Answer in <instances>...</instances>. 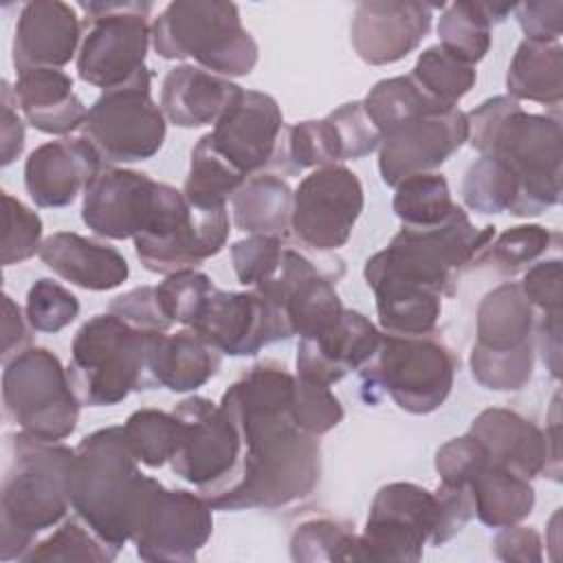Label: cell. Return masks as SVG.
<instances>
[{"label":"cell","mask_w":563,"mask_h":563,"mask_svg":"<svg viewBox=\"0 0 563 563\" xmlns=\"http://www.w3.org/2000/svg\"><path fill=\"white\" fill-rule=\"evenodd\" d=\"M295 376L275 361L246 369L222 394L220 407L240 433L233 471L200 495L216 510H275L306 499L321 479L317 435L297 427L290 413Z\"/></svg>","instance_id":"cell-1"},{"label":"cell","mask_w":563,"mask_h":563,"mask_svg":"<svg viewBox=\"0 0 563 563\" xmlns=\"http://www.w3.org/2000/svg\"><path fill=\"white\" fill-rule=\"evenodd\" d=\"M468 143L482 154L501 161L519 183L510 209L530 218L561 202L563 132L559 114L526 112L508 95L486 99L466 114Z\"/></svg>","instance_id":"cell-2"},{"label":"cell","mask_w":563,"mask_h":563,"mask_svg":"<svg viewBox=\"0 0 563 563\" xmlns=\"http://www.w3.org/2000/svg\"><path fill=\"white\" fill-rule=\"evenodd\" d=\"M136 462L123 427H106L77 444L66 477L70 508L114 552L132 541L152 484Z\"/></svg>","instance_id":"cell-3"},{"label":"cell","mask_w":563,"mask_h":563,"mask_svg":"<svg viewBox=\"0 0 563 563\" xmlns=\"http://www.w3.org/2000/svg\"><path fill=\"white\" fill-rule=\"evenodd\" d=\"M75 449L37 440L26 433L7 438V471L2 479L0 559H24L35 537L57 526L68 508L66 477Z\"/></svg>","instance_id":"cell-4"},{"label":"cell","mask_w":563,"mask_h":563,"mask_svg":"<svg viewBox=\"0 0 563 563\" xmlns=\"http://www.w3.org/2000/svg\"><path fill=\"white\" fill-rule=\"evenodd\" d=\"M495 238V227L477 229L462 207L435 227H402L363 268L365 282L389 279L418 290L451 297L457 275Z\"/></svg>","instance_id":"cell-5"},{"label":"cell","mask_w":563,"mask_h":563,"mask_svg":"<svg viewBox=\"0 0 563 563\" xmlns=\"http://www.w3.org/2000/svg\"><path fill=\"white\" fill-rule=\"evenodd\" d=\"M152 46L163 59H194L227 79L249 75L260 55L238 7L222 0L169 2L152 24Z\"/></svg>","instance_id":"cell-6"},{"label":"cell","mask_w":563,"mask_h":563,"mask_svg":"<svg viewBox=\"0 0 563 563\" xmlns=\"http://www.w3.org/2000/svg\"><path fill=\"white\" fill-rule=\"evenodd\" d=\"M154 334L112 312L88 319L73 339L68 365V378L81 405L112 407L132 391L152 389L147 358Z\"/></svg>","instance_id":"cell-7"},{"label":"cell","mask_w":563,"mask_h":563,"mask_svg":"<svg viewBox=\"0 0 563 563\" xmlns=\"http://www.w3.org/2000/svg\"><path fill=\"white\" fill-rule=\"evenodd\" d=\"M455 369V354L435 336L383 332L376 354L363 365L361 380L367 400L387 394L402 411L424 416L449 398Z\"/></svg>","instance_id":"cell-8"},{"label":"cell","mask_w":563,"mask_h":563,"mask_svg":"<svg viewBox=\"0 0 563 563\" xmlns=\"http://www.w3.org/2000/svg\"><path fill=\"white\" fill-rule=\"evenodd\" d=\"M2 400L7 418L31 438L59 442L77 429L81 400L46 347H29L4 365Z\"/></svg>","instance_id":"cell-9"},{"label":"cell","mask_w":563,"mask_h":563,"mask_svg":"<svg viewBox=\"0 0 563 563\" xmlns=\"http://www.w3.org/2000/svg\"><path fill=\"white\" fill-rule=\"evenodd\" d=\"M79 9L86 13V35L77 55L81 81L106 92L150 73V2H79Z\"/></svg>","instance_id":"cell-10"},{"label":"cell","mask_w":563,"mask_h":563,"mask_svg":"<svg viewBox=\"0 0 563 563\" xmlns=\"http://www.w3.org/2000/svg\"><path fill=\"white\" fill-rule=\"evenodd\" d=\"M229 238V213L222 209H196L183 191L161 183L158 202L150 224L134 238L141 264L158 275L196 271L218 255Z\"/></svg>","instance_id":"cell-11"},{"label":"cell","mask_w":563,"mask_h":563,"mask_svg":"<svg viewBox=\"0 0 563 563\" xmlns=\"http://www.w3.org/2000/svg\"><path fill=\"white\" fill-rule=\"evenodd\" d=\"M152 75L106 90L88 110L84 136L103 161L136 163L152 158L165 141V114L150 95Z\"/></svg>","instance_id":"cell-12"},{"label":"cell","mask_w":563,"mask_h":563,"mask_svg":"<svg viewBox=\"0 0 563 563\" xmlns=\"http://www.w3.org/2000/svg\"><path fill=\"white\" fill-rule=\"evenodd\" d=\"M343 275L341 260H314L303 251L284 244L277 273L255 286L286 317L292 336H317L330 330L343 314L341 297L334 288Z\"/></svg>","instance_id":"cell-13"},{"label":"cell","mask_w":563,"mask_h":563,"mask_svg":"<svg viewBox=\"0 0 563 563\" xmlns=\"http://www.w3.org/2000/svg\"><path fill=\"white\" fill-rule=\"evenodd\" d=\"M435 490L411 482L378 488L361 541L363 561H420L438 528Z\"/></svg>","instance_id":"cell-14"},{"label":"cell","mask_w":563,"mask_h":563,"mask_svg":"<svg viewBox=\"0 0 563 563\" xmlns=\"http://www.w3.org/2000/svg\"><path fill=\"white\" fill-rule=\"evenodd\" d=\"M211 532V506L202 495H194L183 488H165L152 477L132 534L136 554L143 561H194Z\"/></svg>","instance_id":"cell-15"},{"label":"cell","mask_w":563,"mask_h":563,"mask_svg":"<svg viewBox=\"0 0 563 563\" xmlns=\"http://www.w3.org/2000/svg\"><path fill=\"white\" fill-rule=\"evenodd\" d=\"M363 205L358 176L345 165H325L310 172L292 191L290 229L312 251H336L350 240Z\"/></svg>","instance_id":"cell-16"},{"label":"cell","mask_w":563,"mask_h":563,"mask_svg":"<svg viewBox=\"0 0 563 563\" xmlns=\"http://www.w3.org/2000/svg\"><path fill=\"white\" fill-rule=\"evenodd\" d=\"M180 440L172 471L200 493L220 484L238 464L240 433L227 411L205 396H189L174 407Z\"/></svg>","instance_id":"cell-17"},{"label":"cell","mask_w":563,"mask_h":563,"mask_svg":"<svg viewBox=\"0 0 563 563\" xmlns=\"http://www.w3.org/2000/svg\"><path fill=\"white\" fill-rule=\"evenodd\" d=\"M191 330L229 356H253L264 345L292 336L279 308L255 288L231 292L213 286Z\"/></svg>","instance_id":"cell-18"},{"label":"cell","mask_w":563,"mask_h":563,"mask_svg":"<svg viewBox=\"0 0 563 563\" xmlns=\"http://www.w3.org/2000/svg\"><path fill=\"white\" fill-rule=\"evenodd\" d=\"M468 141L466 112L460 108L433 110L402 121L378 145V172L385 185L429 174L446 163Z\"/></svg>","instance_id":"cell-19"},{"label":"cell","mask_w":563,"mask_h":563,"mask_svg":"<svg viewBox=\"0 0 563 563\" xmlns=\"http://www.w3.org/2000/svg\"><path fill=\"white\" fill-rule=\"evenodd\" d=\"M468 431L486 446L493 464L510 468L526 479L543 473L556 482L561 479L559 402L554 407L550 431H543L521 413L501 407L477 413Z\"/></svg>","instance_id":"cell-20"},{"label":"cell","mask_w":563,"mask_h":563,"mask_svg":"<svg viewBox=\"0 0 563 563\" xmlns=\"http://www.w3.org/2000/svg\"><path fill=\"white\" fill-rule=\"evenodd\" d=\"M284 132L279 103L260 90H240L209 132L213 147L246 178L277 158Z\"/></svg>","instance_id":"cell-21"},{"label":"cell","mask_w":563,"mask_h":563,"mask_svg":"<svg viewBox=\"0 0 563 563\" xmlns=\"http://www.w3.org/2000/svg\"><path fill=\"white\" fill-rule=\"evenodd\" d=\"M161 183L143 172L106 167L84 191V224L110 240L136 238L154 216Z\"/></svg>","instance_id":"cell-22"},{"label":"cell","mask_w":563,"mask_h":563,"mask_svg":"<svg viewBox=\"0 0 563 563\" xmlns=\"http://www.w3.org/2000/svg\"><path fill=\"white\" fill-rule=\"evenodd\" d=\"M435 9L413 0L358 2L350 26L356 55L372 66L400 62L427 37Z\"/></svg>","instance_id":"cell-23"},{"label":"cell","mask_w":563,"mask_h":563,"mask_svg":"<svg viewBox=\"0 0 563 563\" xmlns=\"http://www.w3.org/2000/svg\"><path fill=\"white\" fill-rule=\"evenodd\" d=\"M101 154L86 136L48 141L24 163V187L44 209L70 205L101 172Z\"/></svg>","instance_id":"cell-24"},{"label":"cell","mask_w":563,"mask_h":563,"mask_svg":"<svg viewBox=\"0 0 563 563\" xmlns=\"http://www.w3.org/2000/svg\"><path fill=\"white\" fill-rule=\"evenodd\" d=\"M380 339L383 332L365 314L343 310L341 319L330 330L299 339L297 376L330 387L369 363Z\"/></svg>","instance_id":"cell-25"},{"label":"cell","mask_w":563,"mask_h":563,"mask_svg":"<svg viewBox=\"0 0 563 563\" xmlns=\"http://www.w3.org/2000/svg\"><path fill=\"white\" fill-rule=\"evenodd\" d=\"M81 24L75 9L59 0L26 2L13 37L15 73L31 68H59L77 51Z\"/></svg>","instance_id":"cell-26"},{"label":"cell","mask_w":563,"mask_h":563,"mask_svg":"<svg viewBox=\"0 0 563 563\" xmlns=\"http://www.w3.org/2000/svg\"><path fill=\"white\" fill-rule=\"evenodd\" d=\"M37 255L62 279L86 290H112L130 275L128 260L114 246L73 231L48 235Z\"/></svg>","instance_id":"cell-27"},{"label":"cell","mask_w":563,"mask_h":563,"mask_svg":"<svg viewBox=\"0 0 563 563\" xmlns=\"http://www.w3.org/2000/svg\"><path fill=\"white\" fill-rule=\"evenodd\" d=\"M240 90L227 77L200 66L180 64L169 68L163 79L161 110L178 128H200L216 123Z\"/></svg>","instance_id":"cell-28"},{"label":"cell","mask_w":563,"mask_h":563,"mask_svg":"<svg viewBox=\"0 0 563 563\" xmlns=\"http://www.w3.org/2000/svg\"><path fill=\"white\" fill-rule=\"evenodd\" d=\"M15 103L24 119L44 134H68L84 125L88 110L73 90V79L59 68L18 73Z\"/></svg>","instance_id":"cell-29"},{"label":"cell","mask_w":563,"mask_h":563,"mask_svg":"<svg viewBox=\"0 0 563 563\" xmlns=\"http://www.w3.org/2000/svg\"><path fill=\"white\" fill-rule=\"evenodd\" d=\"M220 352L191 328L174 334L156 332L150 347L147 369L152 387L169 391H194L220 369Z\"/></svg>","instance_id":"cell-30"},{"label":"cell","mask_w":563,"mask_h":563,"mask_svg":"<svg viewBox=\"0 0 563 563\" xmlns=\"http://www.w3.org/2000/svg\"><path fill=\"white\" fill-rule=\"evenodd\" d=\"M537 310L519 284L506 282L490 290L477 308V341L484 352H515L534 345Z\"/></svg>","instance_id":"cell-31"},{"label":"cell","mask_w":563,"mask_h":563,"mask_svg":"<svg viewBox=\"0 0 563 563\" xmlns=\"http://www.w3.org/2000/svg\"><path fill=\"white\" fill-rule=\"evenodd\" d=\"M508 97L559 108L563 99V48L559 42L521 40L506 75Z\"/></svg>","instance_id":"cell-32"},{"label":"cell","mask_w":563,"mask_h":563,"mask_svg":"<svg viewBox=\"0 0 563 563\" xmlns=\"http://www.w3.org/2000/svg\"><path fill=\"white\" fill-rule=\"evenodd\" d=\"M233 224L251 235L286 238L292 213V189L275 174L249 176L231 196Z\"/></svg>","instance_id":"cell-33"},{"label":"cell","mask_w":563,"mask_h":563,"mask_svg":"<svg viewBox=\"0 0 563 563\" xmlns=\"http://www.w3.org/2000/svg\"><path fill=\"white\" fill-rule=\"evenodd\" d=\"M468 490L477 519L488 528L519 523L534 508V488L530 479L493 462L468 482Z\"/></svg>","instance_id":"cell-34"},{"label":"cell","mask_w":563,"mask_h":563,"mask_svg":"<svg viewBox=\"0 0 563 563\" xmlns=\"http://www.w3.org/2000/svg\"><path fill=\"white\" fill-rule=\"evenodd\" d=\"M510 11H515V4L451 2L444 7L438 22L440 46L475 66L490 48V26L504 22Z\"/></svg>","instance_id":"cell-35"},{"label":"cell","mask_w":563,"mask_h":563,"mask_svg":"<svg viewBox=\"0 0 563 563\" xmlns=\"http://www.w3.org/2000/svg\"><path fill=\"white\" fill-rule=\"evenodd\" d=\"M246 180L211 143V136L205 134L191 150L189 174L185 178L183 196L196 209H222L227 200L242 187Z\"/></svg>","instance_id":"cell-36"},{"label":"cell","mask_w":563,"mask_h":563,"mask_svg":"<svg viewBox=\"0 0 563 563\" xmlns=\"http://www.w3.org/2000/svg\"><path fill=\"white\" fill-rule=\"evenodd\" d=\"M367 117L376 125V130L387 134L402 121H409L418 114L433 112V110H446L451 106H444L429 97L409 75L407 77H389L378 81L363 101Z\"/></svg>","instance_id":"cell-37"},{"label":"cell","mask_w":563,"mask_h":563,"mask_svg":"<svg viewBox=\"0 0 563 563\" xmlns=\"http://www.w3.org/2000/svg\"><path fill=\"white\" fill-rule=\"evenodd\" d=\"M394 213L400 218L402 227H435L444 222L457 207L451 198L449 183L442 174H416L396 185Z\"/></svg>","instance_id":"cell-38"},{"label":"cell","mask_w":563,"mask_h":563,"mask_svg":"<svg viewBox=\"0 0 563 563\" xmlns=\"http://www.w3.org/2000/svg\"><path fill=\"white\" fill-rule=\"evenodd\" d=\"M429 97L435 101L457 108V101L475 86V66L435 44L420 53L409 75Z\"/></svg>","instance_id":"cell-39"},{"label":"cell","mask_w":563,"mask_h":563,"mask_svg":"<svg viewBox=\"0 0 563 563\" xmlns=\"http://www.w3.org/2000/svg\"><path fill=\"white\" fill-rule=\"evenodd\" d=\"M290 556L295 561H363L354 526L330 517L299 523L290 537Z\"/></svg>","instance_id":"cell-40"},{"label":"cell","mask_w":563,"mask_h":563,"mask_svg":"<svg viewBox=\"0 0 563 563\" xmlns=\"http://www.w3.org/2000/svg\"><path fill=\"white\" fill-rule=\"evenodd\" d=\"M123 433L134 457L150 468H158L169 462L178 449L180 420L174 411L139 409L128 416Z\"/></svg>","instance_id":"cell-41"},{"label":"cell","mask_w":563,"mask_h":563,"mask_svg":"<svg viewBox=\"0 0 563 563\" xmlns=\"http://www.w3.org/2000/svg\"><path fill=\"white\" fill-rule=\"evenodd\" d=\"M556 233L541 224H519L493 238L471 266H486L499 275H515L530 262L539 260L552 244Z\"/></svg>","instance_id":"cell-42"},{"label":"cell","mask_w":563,"mask_h":563,"mask_svg":"<svg viewBox=\"0 0 563 563\" xmlns=\"http://www.w3.org/2000/svg\"><path fill=\"white\" fill-rule=\"evenodd\" d=\"M517 196L519 183L515 174L493 156H479L464 174L462 198L477 213H510Z\"/></svg>","instance_id":"cell-43"},{"label":"cell","mask_w":563,"mask_h":563,"mask_svg":"<svg viewBox=\"0 0 563 563\" xmlns=\"http://www.w3.org/2000/svg\"><path fill=\"white\" fill-rule=\"evenodd\" d=\"M119 552L106 545L79 517L66 519L51 537L35 543L22 561L46 563V561H114Z\"/></svg>","instance_id":"cell-44"},{"label":"cell","mask_w":563,"mask_h":563,"mask_svg":"<svg viewBox=\"0 0 563 563\" xmlns=\"http://www.w3.org/2000/svg\"><path fill=\"white\" fill-rule=\"evenodd\" d=\"M277 158H282L277 165H282L286 172L339 165L341 161L328 119L290 125L286 130V139L279 143Z\"/></svg>","instance_id":"cell-45"},{"label":"cell","mask_w":563,"mask_h":563,"mask_svg":"<svg viewBox=\"0 0 563 563\" xmlns=\"http://www.w3.org/2000/svg\"><path fill=\"white\" fill-rule=\"evenodd\" d=\"M537 347H523L515 352H484L473 347L471 372L473 378L493 391H517L528 385L534 369Z\"/></svg>","instance_id":"cell-46"},{"label":"cell","mask_w":563,"mask_h":563,"mask_svg":"<svg viewBox=\"0 0 563 563\" xmlns=\"http://www.w3.org/2000/svg\"><path fill=\"white\" fill-rule=\"evenodd\" d=\"M211 290L213 282L209 275L200 271H180L167 275L165 282L156 286V299L163 314L172 323H183L191 328Z\"/></svg>","instance_id":"cell-47"},{"label":"cell","mask_w":563,"mask_h":563,"mask_svg":"<svg viewBox=\"0 0 563 563\" xmlns=\"http://www.w3.org/2000/svg\"><path fill=\"white\" fill-rule=\"evenodd\" d=\"M26 321L35 332L55 334L79 314V299L53 279H37L26 295Z\"/></svg>","instance_id":"cell-48"},{"label":"cell","mask_w":563,"mask_h":563,"mask_svg":"<svg viewBox=\"0 0 563 563\" xmlns=\"http://www.w3.org/2000/svg\"><path fill=\"white\" fill-rule=\"evenodd\" d=\"M292 420L310 435H323L343 420V405L325 385L308 383L295 376V394L290 405Z\"/></svg>","instance_id":"cell-49"},{"label":"cell","mask_w":563,"mask_h":563,"mask_svg":"<svg viewBox=\"0 0 563 563\" xmlns=\"http://www.w3.org/2000/svg\"><path fill=\"white\" fill-rule=\"evenodd\" d=\"M328 123L334 134L339 161H354L372 154L380 145V132L365 112L363 101H350L330 112Z\"/></svg>","instance_id":"cell-50"},{"label":"cell","mask_w":563,"mask_h":563,"mask_svg":"<svg viewBox=\"0 0 563 563\" xmlns=\"http://www.w3.org/2000/svg\"><path fill=\"white\" fill-rule=\"evenodd\" d=\"M4 205V235H2V264H20L42 246V220L35 211L22 205L11 194H2Z\"/></svg>","instance_id":"cell-51"},{"label":"cell","mask_w":563,"mask_h":563,"mask_svg":"<svg viewBox=\"0 0 563 563\" xmlns=\"http://www.w3.org/2000/svg\"><path fill=\"white\" fill-rule=\"evenodd\" d=\"M284 238L279 235H249L231 246V262L240 284L260 286L268 282L282 262Z\"/></svg>","instance_id":"cell-52"},{"label":"cell","mask_w":563,"mask_h":563,"mask_svg":"<svg viewBox=\"0 0 563 563\" xmlns=\"http://www.w3.org/2000/svg\"><path fill=\"white\" fill-rule=\"evenodd\" d=\"M488 462L486 446L471 431L444 442L435 453V471L444 484L468 486Z\"/></svg>","instance_id":"cell-53"},{"label":"cell","mask_w":563,"mask_h":563,"mask_svg":"<svg viewBox=\"0 0 563 563\" xmlns=\"http://www.w3.org/2000/svg\"><path fill=\"white\" fill-rule=\"evenodd\" d=\"M108 312L147 332H167L174 325L158 306L156 286H139L114 297L108 306Z\"/></svg>","instance_id":"cell-54"},{"label":"cell","mask_w":563,"mask_h":563,"mask_svg":"<svg viewBox=\"0 0 563 563\" xmlns=\"http://www.w3.org/2000/svg\"><path fill=\"white\" fill-rule=\"evenodd\" d=\"M561 279H563L561 260L554 257V260L537 262L534 266H530L519 286L534 310H539L541 314H552V312H561V301H563Z\"/></svg>","instance_id":"cell-55"},{"label":"cell","mask_w":563,"mask_h":563,"mask_svg":"<svg viewBox=\"0 0 563 563\" xmlns=\"http://www.w3.org/2000/svg\"><path fill=\"white\" fill-rule=\"evenodd\" d=\"M438 506H440V517H438V528L431 539V545H442L451 541L462 528L473 519L475 508H473V497L468 486L462 484H440L435 488Z\"/></svg>","instance_id":"cell-56"},{"label":"cell","mask_w":563,"mask_h":563,"mask_svg":"<svg viewBox=\"0 0 563 563\" xmlns=\"http://www.w3.org/2000/svg\"><path fill=\"white\" fill-rule=\"evenodd\" d=\"M515 13L526 40L532 42H559L563 31V2L539 0L515 4Z\"/></svg>","instance_id":"cell-57"},{"label":"cell","mask_w":563,"mask_h":563,"mask_svg":"<svg viewBox=\"0 0 563 563\" xmlns=\"http://www.w3.org/2000/svg\"><path fill=\"white\" fill-rule=\"evenodd\" d=\"M495 556L501 561H519V563H539L543 559L541 537L534 528L526 526H506L497 532L493 541Z\"/></svg>","instance_id":"cell-58"},{"label":"cell","mask_w":563,"mask_h":563,"mask_svg":"<svg viewBox=\"0 0 563 563\" xmlns=\"http://www.w3.org/2000/svg\"><path fill=\"white\" fill-rule=\"evenodd\" d=\"M13 86L2 81L0 90V134H2V165H11L24 150V123L15 108Z\"/></svg>","instance_id":"cell-59"},{"label":"cell","mask_w":563,"mask_h":563,"mask_svg":"<svg viewBox=\"0 0 563 563\" xmlns=\"http://www.w3.org/2000/svg\"><path fill=\"white\" fill-rule=\"evenodd\" d=\"M26 317L22 314L20 306L4 295L2 297V363L7 365L15 356H20L31 345V334L26 328Z\"/></svg>","instance_id":"cell-60"},{"label":"cell","mask_w":563,"mask_h":563,"mask_svg":"<svg viewBox=\"0 0 563 563\" xmlns=\"http://www.w3.org/2000/svg\"><path fill=\"white\" fill-rule=\"evenodd\" d=\"M534 347L554 378L561 376V312L541 314L534 323Z\"/></svg>","instance_id":"cell-61"}]
</instances>
